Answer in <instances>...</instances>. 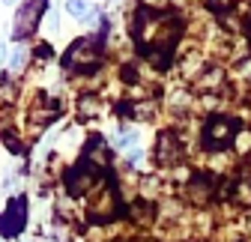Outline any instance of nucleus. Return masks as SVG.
Instances as JSON below:
<instances>
[{"label":"nucleus","mask_w":251,"mask_h":242,"mask_svg":"<svg viewBox=\"0 0 251 242\" xmlns=\"http://www.w3.org/2000/svg\"><path fill=\"white\" fill-rule=\"evenodd\" d=\"M99 60H102V48H99V39L96 36L78 39L66 51V66H72V69H93Z\"/></svg>","instance_id":"nucleus-1"},{"label":"nucleus","mask_w":251,"mask_h":242,"mask_svg":"<svg viewBox=\"0 0 251 242\" xmlns=\"http://www.w3.org/2000/svg\"><path fill=\"white\" fill-rule=\"evenodd\" d=\"M236 141V123L227 117H215L203 129V146L206 149H225Z\"/></svg>","instance_id":"nucleus-2"},{"label":"nucleus","mask_w":251,"mask_h":242,"mask_svg":"<svg viewBox=\"0 0 251 242\" xmlns=\"http://www.w3.org/2000/svg\"><path fill=\"white\" fill-rule=\"evenodd\" d=\"M42 9H45V0H27V3L18 9V15H15V39H24V36H30L36 30V24H39V18H42Z\"/></svg>","instance_id":"nucleus-3"},{"label":"nucleus","mask_w":251,"mask_h":242,"mask_svg":"<svg viewBox=\"0 0 251 242\" xmlns=\"http://www.w3.org/2000/svg\"><path fill=\"white\" fill-rule=\"evenodd\" d=\"M24 224H27V203L21 197H15L3 209V216H0V233H3V236H15V233L24 230Z\"/></svg>","instance_id":"nucleus-4"},{"label":"nucleus","mask_w":251,"mask_h":242,"mask_svg":"<svg viewBox=\"0 0 251 242\" xmlns=\"http://www.w3.org/2000/svg\"><path fill=\"white\" fill-rule=\"evenodd\" d=\"M93 179H96V168H90L87 162L81 165V168H75L72 173H69V179H66V186H69V194H84L90 186H93Z\"/></svg>","instance_id":"nucleus-5"},{"label":"nucleus","mask_w":251,"mask_h":242,"mask_svg":"<svg viewBox=\"0 0 251 242\" xmlns=\"http://www.w3.org/2000/svg\"><path fill=\"white\" fill-rule=\"evenodd\" d=\"M111 216H117V197H114V192H111V189H105L96 200L90 203V218L105 221V218H111Z\"/></svg>","instance_id":"nucleus-6"},{"label":"nucleus","mask_w":251,"mask_h":242,"mask_svg":"<svg viewBox=\"0 0 251 242\" xmlns=\"http://www.w3.org/2000/svg\"><path fill=\"white\" fill-rule=\"evenodd\" d=\"M108 149H105V141L102 138H90V144H87V156H84V162L90 165V168H105L108 165Z\"/></svg>","instance_id":"nucleus-7"},{"label":"nucleus","mask_w":251,"mask_h":242,"mask_svg":"<svg viewBox=\"0 0 251 242\" xmlns=\"http://www.w3.org/2000/svg\"><path fill=\"white\" fill-rule=\"evenodd\" d=\"M179 156H182V146H179L176 135L174 132H162L159 135V159L162 162H176Z\"/></svg>","instance_id":"nucleus-8"},{"label":"nucleus","mask_w":251,"mask_h":242,"mask_svg":"<svg viewBox=\"0 0 251 242\" xmlns=\"http://www.w3.org/2000/svg\"><path fill=\"white\" fill-rule=\"evenodd\" d=\"M209 194H212V183H209L206 176L192 179V186H188V197H192V203H206Z\"/></svg>","instance_id":"nucleus-9"},{"label":"nucleus","mask_w":251,"mask_h":242,"mask_svg":"<svg viewBox=\"0 0 251 242\" xmlns=\"http://www.w3.org/2000/svg\"><path fill=\"white\" fill-rule=\"evenodd\" d=\"M66 9H69L72 18H78V21H96V18H99V9H93L90 3H84V0H69Z\"/></svg>","instance_id":"nucleus-10"},{"label":"nucleus","mask_w":251,"mask_h":242,"mask_svg":"<svg viewBox=\"0 0 251 242\" xmlns=\"http://www.w3.org/2000/svg\"><path fill=\"white\" fill-rule=\"evenodd\" d=\"M9 66H12V72H21V69L27 66V48H24V45H18V48L12 51V60H9Z\"/></svg>","instance_id":"nucleus-11"},{"label":"nucleus","mask_w":251,"mask_h":242,"mask_svg":"<svg viewBox=\"0 0 251 242\" xmlns=\"http://www.w3.org/2000/svg\"><path fill=\"white\" fill-rule=\"evenodd\" d=\"M93 105H96V102H93V99H84V102H81V111H84V114H93V111H96V108H93Z\"/></svg>","instance_id":"nucleus-12"},{"label":"nucleus","mask_w":251,"mask_h":242,"mask_svg":"<svg viewBox=\"0 0 251 242\" xmlns=\"http://www.w3.org/2000/svg\"><path fill=\"white\" fill-rule=\"evenodd\" d=\"M212 3H215L218 9H225V6H230V0H212Z\"/></svg>","instance_id":"nucleus-13"},{"label":"nucleus","mask_w":251,"mask_h":242,"mask_svg":"<svg viewBox=\"0 0 251 242\" xmlns=\"http://www.w3.org/2000/svg\"><path fill=\"white\" fill-rule=\"evenodd\" d=\"M248 33H251V21H248Z\"/></svg>","instance_id":"nucleus-14"},{"label":"nucleus","mask_w":251,"mask_h":242,"mask_svg":"<svg viewBox=\"0 0 251 242\" xmlns=\"http://www.w3.org/2000/svg\"><path fill=\"white\" fill-rule=\"evenodd\" d=\"M3 3H12V0H3Z\"/></svg>","instance_id":"nucleus-15"}]
</instances>
